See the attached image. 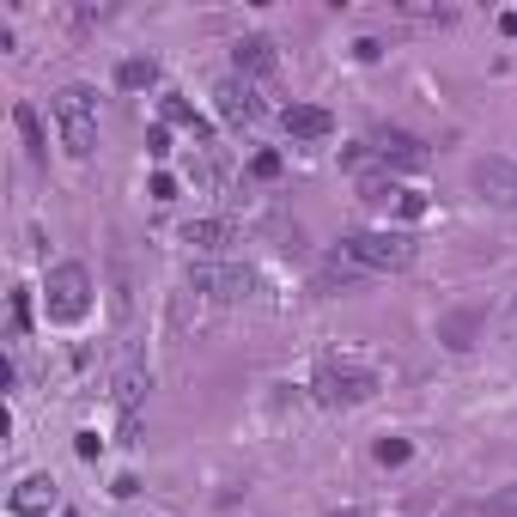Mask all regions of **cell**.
<instances>
[{
    "instance_id": "1",
    "label": "cell",
    "mask_w": 517,
    "mask_h": 517,
    "mask_svg": "<svg viewBox=\"0 0 517 517\" xmlns=\"http://www.w3.org/2000/svg\"><path fill=\"white\" fill-rule=\"evenodd\" d=\"M49 110H55V128H61L67 153L73 159H92V146H98V98L86 86H61L49 98Z\"/></svg>"
},
{
    "instance_id": "2",
    "label": "cell",
    "mask_w": 517,
    "mask_h": 517,
    "mask_svg": "<svg viewBox=\"0 0 517 517\" xmlns=\"http://www.w3.org/2000/svg\"><path fill=\"white\" fill-rule=\"evenodd\" d=\"M341 256L359 274H402L414 262V238L408 232H353V238H341Z\"/></svg>"
},
{
    "instance_id": "3",
    "label": "cell",
    "mask_w": 517,
    "mask_h": 517,
    "mask_svg": "<svg viewBox=\"0 0 517 517\" xmlns=\"http://www.w3.org/2000/svg\"><path fill=\"white\" fill-rule=\"evenodd\" d=\"M49 317L55 323H80L86 311H92V274L80 268V262H61V268H49Z\"/></svg>"
},
{
    "instance_id": "4",
    "label": "cell",
    "mask_w": 517,
    "mask_h": 517,
    "mask_svg": "<svg viewBox=\"0 0 517 517\" xmlns=\"http://www.w3.org/2000/svg\"><path fill=\"white\" fill-rule=\"evenodd\" d=\"M311 390H317V402L323 408H353V402H365L378 390V378L372 372H359V365H317V378H311Z\"/></svg>"
},
{
    "instance_id": "5",
    "label": "cell",
    "mask_w": 517,
    "mask_h": 517,
    "mask_svg": "<svg viewBox=\"0 0 517 517\" xmlns=\"http://www.w3.org/2000/svg\"><path fill=\"white\" fill-rule=\"evenodd\" d=\"M213 104H219V116H226L232 128H250V122H262V92H256L250 80H238V73H232V80H219V86H213Z\"/></svg>"
},
{
    "instance_id": "6",
    "label": "cell",
    "mask_w": 517,
    "mask_h": 517,
    "mask_svg": "<svg viewBox=\"0 0 517 517\" xmlns=\"http://www.w3.org/2000/svg\"><path fill=\"white\" fill-rule=\"evenodd\" d=\"M475 189H481L493 207H517V165H511V159H481V165H475Z\"/></svg>"
},
{
    "instance_id": "7",
    "label": "cell",
    "mask_w": 517,
    "mask_h": 517,
    "mask_svg": "<svg viewBox=\"0 0 517 517\" xmlns=\"http://www.w3.org/2000/svg\"><path fill=\"white\" fill-rule=\"evenodd\" d=\"M280 128H286L292 140H329V134H335V116H329L323 104H286V110H280Z\"/></svg>"
},
{
    "instance_id": "8",
    "label": "cell",
    "mask_w": 517,
    "mask_h": 517,
    "mask_svg": "<svg viewBox=\"0 0 517 517\" xmlns=\"http://www.w3.org/2000/svg\"><path fill=\"white\" fill-rule=\"evenodd\" d=\"M55 499H61V493H55V481H49V475H25V481L13 487V499H7V505H13V517H49V511H55Z\"/></svg>"
},
{
    "instance_id": "9",
    "label": "cell",
    "mask_w": 517,
    "mask_h": 517,
    "mask_svg": "<svg viewBox=\"0 0 517 517\" xmlns=\"http://www.w3.org/2000/svg\"><path fill=\"white\" fill-rule=\"evenodd\" d=\"M189 250H201V256H213V250H232L238 244V232L226 226V219H189V226L177 232Z\"/></svg>"
},
{
    "instance_id": "10",
    "label": "cell",
    "mask_w": 517,
    "mask_h": 517,
    "mask_svg": "<svg viewBox=\"0 0 517 517\" xmlns=\"http://www.w3.org/2000/svg\"><path fill=\"white\" fill-rule=\"evenodd\" d=\"M232 61H238V80H250V73H262V80H268V73L280 67V55H274L268 37H244V43L232 49Z\"/></svg>"
},
{
    "instance_id": "11",
    "label": "cell",
    "mask_w": 517,
    "mask_h": 517,
    "mask_svg": "<svg viewBox=\"0 0 517 517\" xmlns=\"http://www.w3.org/2000/svg\"><path fill=\"white\" fill-rule=\"evenodd\" d=\"M372 146H378V159H384V165H408V171L426 165V146H420L414 134H378Z\"/></svg>"
},
{
    "instance_id": "12",
    "label": "cell",
    "mask_w": 517,
    "mask_h": 517,
    "mask_svg": "<svg viewBox=\"0 0 517 517\" xmlns=\"http://www.w3.org/2000/svg\"><path fill=\"white\" fill-rule=\"evenodd\" d=\"M116 86H122V92L159 86V61H153V55H128V61H116Z\"/></svg>"
},
{
    "instance_id": "13",
    "label": "cell",
    "mask_w": 517,
    "mask_h": 517,
    "mask_svg": "<svg viewBox=\"0 0 517 517\" xmlns=\"http://www.w3.org/2000/svg\"><path fill=\"white\" fill-rule=\"evenodd\" d=\"M13 128H19V140H25V153H31V159H49V140H43V122H37L31 104L13 110Z\"/></svg>"
},
{
    "instance_id": "14",
    "label": "cell",
    "mask_w": 517,
    "mask_h": 517,
    "mask_svg": "<svg viewBox=\"0 0 517 517\" xmlns=\"http://www.w3.org/2000/svg\"><path fill=\"white\" fill-rule=\"evenodd\" d=\"M165 122H183V128H195V140H207V122H201L183 98H165Z\"/></svg>"
},
{
    "instance_id": "15",
    "label": "cell",
    "mask_w": 517,
    "mask_h": 517,
    "mask_svg": "<svg viewBox=\"0 0 517 517\" xmlns=\"http://www.w3.org/2000/svg\"><path fill=\"white\" fill-rule=\"evenodd\" d=\"M408 457H414V445H408V438H384V445H378V463H384V469H402Z\"/></svg>"
},
{
    "instance_id": "16",
    "label": "cell",
    "mask_w": 517,
    "mask_h": 517,
    "mask_svg": "<svg viewBox=\"0 0 517 517\" xmlns=\"http://www.w3.org/2000/svg\"><path fill=\"white\" fill-rule=\"evenodd\" d=\"M487 517H517V487H505V493H493L487 505H481Z\"/></svg>"
},
{
    "instance_id": "17",
    "label": "cell",
    "mask_w": 517,
    "mask_h": 517,
    "mask_svg": "<svg viewBox=\"0 0 517 517\" xmlns=\"http://www.w3.org/2000/svg\"><path fill=\"white\" fill-rule=\"evenodd\" d=\"M25 329H31V292L19 286L13 292V335H25Z\"/></svg>"
},
{
    "instance_id": "18",
    "label": "cell",
    "mask_w": 517,
    "mask_h": 517,
    "mask_svg": "<svg viewBox=\"0 0 517 517\" xmlns=\"http://www.w3.org/2000/svg\"><path fill=\"white\" fill-rule=\"evenodd\" d=\"M250 177L274 183V177H280V153H256V159H250Z\"/></svg>"
},
{
    "instance_id": "19",
    "label": "cell",
    "mask_w": 517,
    "mask_h": 517,
    "mask_svg": "<svg viewBox=\"0 0 517 517\" xmlns=\"http://www.w3.org/2000/svg\"><path fill=\"white\" fill-rule=\"evenodd\" d=\"M73 451H80L86 463H98V457H104V438H98V432H80V438H73Z\"/></svg>"
},
{
    "instance_id": "20",
    "label": "cell",
    "mask_w": 517,
    "mask_h": 517,
    "mask_svg": "<svg viewBox=\"0 0 517 517\" xmlns=\"http://www.w3.org/2000/svg\"><path fill=\"white\" fill-rule=\"evenodd\" d=\"M146 195H153V201H171V195H177V177H171V171H159L153 183H146Z\"/></svg>"
},
{
    "instance_id": "21",
    "label": "cell",
    "mask_w": 517,
    "mask_h": 517,
    "mask_svg": "<svg viewBox=\"0 0 517 517\" xmlns=\"http://www.w3.org/2000/svg\"><path fill=\"white\" fill-rule=\"evenodd\" d=\"M146 153L165 159V153H171V134H165V128H153V134H146Z\"/></svg>"
},
{
    "instance_id": "22",
    "label": "cell",
    "mask_w": 517,
    "mask_h": 517,
    "mask_svg": "<svg viewBox=\"0 0 517 517\" xmlns=\"http://www.w3.org/2000/svg\"><path fill=\"white\" fill-rule=\"evenodd\" d=\"M396 207H402V213H408V219H420V213H426V201H420V195H414V189H408V195H402V201H396Z\"/></svg>"
},
{
    "instance_id": "23",
    "label": "cell",
    "mask_w": 517,
    "mask_h": 517,
    "mask_svg": "<svg viewBox=\"0 0 517 517\" xmlns=\"http://www.w3.org/2000/svg\"><path fill=\"white\" fill-rule=\"evenodd\" d=\"M499 31H505V37H517V13H505V19H499Z\"/></svg>"
},
{
    "instance_id": "24",
    "label": "cell",
    "mask_w": 517,
    "mask_h": 517,
    "mask_svg": "<svg viewBox=\"0 0 517 517\" xmlns=\"http://www.w3.org/2000/svg\"><path fill=\"white\" fill-rule=\"evenodd\" d=\"M511 329H517V305H511Z\"/></svg>"
}]
</instances>
